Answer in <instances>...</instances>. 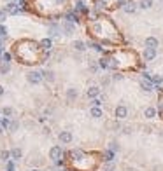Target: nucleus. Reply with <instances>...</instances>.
I'll return each instance as SVG.
<instances>
[{
  "label": "nucleus",
  "mask_w": 163,
  "mask_h": 171,
  "mask_svg": "<svg viewBox=\"0 0 163 171\" xmlns=\"http://www.w3.org/2000/svg\"><path fill=\"white\" fill-rule=\"evenodd\" d=\"M58 140H60V143L62 145H69V143H72V140H74V136H72V133L70 131H60L58 133Z\"/></svg>",
  "instance_id": "39448f33"
},
{
  "label": "nucleus",
  "mask_w": 163,
  "mask_h": 171,
  "mask_svg": "<svg viewBox=\"0 0 163 171\" xmlns=\"http://www.w3.org/2000/svg\"><path fill=\"white\" fill-rule=\"evenodd\" d=\"M88 66H89V70H91L93 74H97V72L100 70V66H98V63H97V61H89V65H88Z\"/></svg>",
  "instance_id": "2f4dec72"
},
{
  "label": "nucleus",
  "mask_w": 163,
  "mask_h": 171,
  "mask_svg": "<svg viewBox=\"0 0 163 171\" xmlns=\"http://www.w3.org/2000/svg\"><path fill=\"white\" fill-rule=\"evenodd\" d=\"M7 37V28L4 25H0V39H5Z\"/></svg>",
  "instance_id": "ea45409f"
},
{
  "label": "nucleus",
  "mask_w": 163,
  "mask_h": 171,
  "mask_svg": "<svg viewBox=\"0 0 163 171\" xmlns=\"http://www.w3.org/2000/svg\"><path fill=\"white\" fill-rule=\"evenodd\" d=\"M88 30H89V35L98 39L100 42H104V44L114 45V44L123 42V37H121V33L118 31V28H116V25L112 23V19L105 18V16L91 19Z\"/></svg>",
  "instance_id": "f257e3e1"
},
{
  "label": "nucleus",
  "mask_w": 163,
  "mask_h": 171,
  "mask_svg": "<svg viewBox=\"0 0 163 171\" xmlns=\"http://www.w3.org/2000/svg\"><path fill=\"white\" fill-rule=\"evenodd\" d=\"M2 133H4V127L0 126V136H2Z\"/></svg>",
  "instance_id": "09e8293b"
},
{
  "label": "nucleus",
  "mask_w": 163,
  "mask_h": 171,
  "mask_svg": "<svg viewBox=\"0 0 163 171\" xmlns=\"http://www.w3.org/2000/svg\"><path fill=\"white\" fill-rule=\"evenodd\" d=\"M7 171H14V164H13V161L7 162Z\"/></svg>",
  "instance_id": "79ce46f5"
},
{
  "label": "nucleus",
  "mask_w": 163,
  "mask_h": 171,
  "mask_svg": "<svg viewBox=\"0 0 163 171\" xmlns=\"http://www.w3.org/2000/svg\"><path fill=\"white\" fill-rule=\"evenodd\" d=\"M110 79L114 80V82H118V80H123V79H125V75H123V74H119V72H116V74L110 77Z\"/></svg>",
  "instance_id": "e433bc0d"
},
{
  "label": "nucleus",
  "mask_w": 163,
  "mask_h": 171,
  "mask_svg": "<svg viewBox=\"0 0 163 171\" xmlns=\"http://www.w3.org/2000/svg\"><path fill=\"white\" fill-rule=\"evenodd\" d=\"M18 129H19V122L13 119V121H11V124H9V131L14 133V131H18Z\"/></svg>",
  "instance_id": "c756f323"
},
{
  "label": "nucleus",
  "mask_w": 163,
  "mask_h": 171,
  "mask_svg": "<svg viewBox=\"0 0 163 171\" xmlns=\"http://www.w3.org/2000/svg\"><path fill=\"white\" fill-rule=\"evenodd\" d=\"M60 171H70V169H69V168H62Z\"/></svg>",
  "instance_id": "de8ad7c7"
},
{
  "label": "nucleus",
  "mask_w": 163,
  "mask_h": 171,
  "mask_svg": "<svg viewBox=\"0 0 163 171\" xmlns=\"http://www.w3.org/2000/svg\"><path fill=\"white\" fill-rule=\"evenodd\" d=\"M79 16L75 14V11H70V12H65V21H69V23H79Z\"/></svg>",
  "instance_id": "f3484780"
},
{
  "label": "nucleus",
  "mask_w": 163,
  "mask_h": 171,
  "mask_svg": "<svg viewBox=\"0 0 163 171\" xmlns=\"http://www.w3.org/2000/svg\"><path fill=\"white\" fill-rule=\"evenodd\" d=\"M5 19H7V11H5V9H0V25H2Z\"/></svg>",
  "instance_id": "4c0bfd02"
},
{
  "label": "nucleus",
  "mask_w": 163,
  "mask_h": 171,
  "mask_svg": "<svg viewBox=\"0 0 163 171\" xmlns=\"http://www.w3.org/2000/svg\"><path fill=\"white\" fill-rule=\"evenodd\" d=\"M27 80H28L30 84H33V86L40 84L42 80H44V79H42V72H40V70H30V72L27 74Z\"/></svg>",
  "instance_id": "7ed1b4c3"
},
{
  "label": "nucleus",
  "mask_w": 163,
  "mask_h": 171,
  "mask_svg": "<svg viewBox=\"0 0 163 171\" xmlns=\"http://www.w3.org/2000/svg\"><path fill=\"white\" fill-rule=\"evenodd\" d=\"M110 80H112V79H110L109 75H107V77H102L100 84H102V86H104V88H105V86H109V84H110Z\"/></svg>",
  "instance_id": "58836bf2"
},
{
  "label": "nucleus",
  "mask_w": 163,
  "mask_h": 171,
  "mask_svg": "<svg viewBox=\"0 0 163 171\" xmlns=\"http://www.w3.org/2000/svg\"><path fill=\"white\" fill-rule=\"evenodd\" d=\"M63 155H65V150H63L60 145H54V147H51V149H49V159H51L53 162L62 161Z\"/></svg>",
  "instance_id": "f03ea898"
},
{
  "label": "nucleus",
  "mask_w": 163,
  "mask_h": 171,
  "mask_svg": "<svg viewBox=\"0 0 163 171\" xmlns=\"http://www.w3.org/2000/svg\"><path fill=\"white\" fill-rule=\"evenodd\" d=\"M156 115H158V108L154 105H149L144 108V117L147 119V121H151V119H156Z\"/></svg>",
  "instance_id": "0eeeda50"
},
{
  "label": "nucleus",
  "mask_w": 163,
  "mask_h": 171,
  "mask_svg": "<svg viewBox=\"0 0 163 171\" xmlns=\"http://www.w3.org/2000/svg\"><path fill=\"white\" fill-rule=\"evenodd\" d=\"M72 47H74V51H77V53H84V51L88 49V44L83 42V40H74V42H72Z\"/></svg>",
  "instance_id": "f8f14e48"
},
{
  "label": "nucleus",
  "mask_w": 163,
  "mask_h": 171,
  "mask_svg": "<svg viewBox=\"0 0 163 171\" xmlns=\"http://www.w3.org/2000/svg\"><path fill=\"white\" fill-rule=\"evenodd\" d=\"M11 72V65L9 63H4V65H0V74L5 75V74H9Z\"/></svg>",
  "instance_id": "7c9ffc66"
},
{
  "label": "nucleus",
  "mask_w": 163,
  "mask_h": 171,
  "mask_svg": "<svg viewBox=\"0 0 163 171\" xmlns=\"http://www.w3.org/2000/svg\"><path fill=\"white\" fill-rule=\"evenodd\" d=\"M98 66H100V70H109V63H107V58H102V59H98Z\"/></svg>",
  "instance_id": "bb28decb"
},
{
  "label": "nucleus",
  "mask_w": 163,
  "mask_h": 171,
  "mask_svg": "<svg viewBox=\"0 0 163 171\" xmlns=\"http://www.w3.org/2000/svg\"><path fill=\"white\" fill-rule=\"evenodd\" d=\"M139 7H140V9H151V7H153V0H140V2H139Z\"/></svg>",
  "instance_id": "b1692460"
},
{
  "label": "nucleus",
  "mask_w": 163,
  "mask_h": 171,
  "mask_svg": "<svg viewBox=\"0 0 163 171\" xmlns=\"http://www.w3.org/2000/svg\"><path fill=\"white\" fill-rule=\"evenodd\" d=\"M89 115H91L93 119H102L104 117V112H102V108H98V107H91V108H89Z\"/></svg>",
  "instance_id": "aec40b11"
},
{
  "label": "nucleus",
  "mask_w": 163,
  "mask_h": 171,
  "mask_svg": "<svg viewBox=\"0 0 163 171\" xmlns=\"http://www.w3.org/2000/svg\"><path fill=\"white\" fill-rule=\"evenodd\" d=\"M158 112L161 114V119H163V93L160 94V107H158Z\"/></svg>",
  "instance_id": "a19ab883"
},
{
  "label": "nucleus",
  "mask_w": 163,
  "mask_h": 171,
  "mask_svg": "<svg viewBox=\"0 0 163 171\" xmlns=\"http://www.w3.org/2000/svg\"><path fill=\"white\" fill-rule=\"evenodd\" d=\"M0 121H2V119H0Z\"/></svg>",
  "instance_id": "3c124183"
},
{
  "label": "nucleus",
  "mask_w": 163,
  "mask_h": 171,
  "mask_svg": "<svg viewBox=\"0 0 163 171\" xmlns=\"http://www.w3.org/2000/svg\"><path fill=\"white\" fill-rule=\"evenodd\" d=\"M62 30L65 31V35H72V33L75 31V25H74V23L65 21V23H63V26H62Z\"/></svg>",
  "instance_id": "a211bd4d"
},
{
  "label": "nucleus",
  "mask_w": 163,
  "mask_h": 171,
  "mask_svg": "<svg viewBox=\"0 0 163 171\" xmlns=\"http://www.w3.org/2000/svg\"><path fill=\"white\" fill-rule=\"evenodd\" d=\"M139 84H140V89H142V91H144V93H153L154 89H156V88H154V84L151 82V80L140 79V82H139Z\"/></svg>",
  "instance_id": "1a4fd4ad"
},
{
  "label": "nucleus",
  "mask_w": 163,
  "mask_h": 171,
  "mask_svg": "<svg viewBox=\"0 0 163 171\" xmlns=\"http://www.w3.org/2000/svg\"><path fill=\"white\" fill-rule=\"evenodd\" d=\"M65 98H67V101H75L77 98H79V91H77L75 88L65 89Z\"/></svg>",
  "instance_id": "6e6552de"
},
{
  "label": "nucleus",
  "mask_w": 163,
  "mask_h": 171,
  "mask_svg": "<svg viewBox=\"0 0 163 171\" xmlns=\"http://www.w3.org/2000/svg\"><path fill=\"white\" fill-rule=\"evenodd\" d=\"M4 39H0V54H4Z\"/></svg>",
  "instance_id": "37998d69"
},
{
  "label": "nucleus",
  "mask_w": 163,
  "mask_h": 171,
  "mask_svg": "<svg viewBox=\"0 0 163 171\" xmlns=\"http://www.w3.org/2000/svg\"><path fill=\"white\" fill-rule=\"evenodd\" d=\"M2 115L7 117V119H11L14 115V108H13V107H4V108H2Z\"/></svg>",
  "instance_id": "5701e85b"
},
{
  "label": "nucleus",
  "mask_w": 163,
  "mask_h": 171,
  "mask_svg": "<svg viewBox=\"0 0 163 171\" xmlns=\"http://www.w3.org/2000/svg\"><path fill=\"white\" fill-rule=\"evenodd\" d=\"M151 82L154 84V88H158L160 84H163V77H161V75H153V79H151Z\"/></svg>",
  "instance_id": "a878e982"
},
{
  "label": "nucleus",
  "mask_w": 163,
  "mask_h": 171,
  "mask_svg": "<svg viewBox=\"0 0 163 171\" xmlns=\"http://www.w3.org/2000/svg\"><path fill=\"white\" fill-rule=\"evenodd\" d=\"M0 159H2L4 162H9V159H11V152H9V150H2V152H0Z\"/></svg>",
  "instance_id": "c85d7f7f"
},
{
  "label": "nucleus",
  "mask_w": 163,
  "mask_h": 171,
  "mask_svg": "<svg viewBox=\"0 0 163 171\" xmlns=\"http://www.w3.org/2000/svg\"><path fill=\"white\" fill-rule=\"evenodd\" d=\"M30 171H42V169H39V168H32Z\"/></svg>",
  "instance_id": "49530a36"
},
{
  "label": "nucleus",
  "mask_w": 163,
  "mask_h": 171,
  "mask_svg": "<svg viewBox=\"0 0 163 171\" xmlns=\"http://www.w3.org/2000/svg\"><path fill=\"white\" fill-rule=\"evenodd\" d=\"M137 9H139V4H137V2H133V0H130V2H128V4L123 7V11L126 14H135Z\"/></svg>",
  "instance_id": "ddd939ff"
},
{
  "label": "nucleus",
  "mask_w": 163,
  "mask_h": 171,
  "mask_svg": "<svg viewBox=\"0 0 163 171\" xmlns=\"http://www.w3.org/2000/svg\"><path fill=\"white\" fill-rule=\"evenodd\" d=\"M9 124H11V119H7V117H4L0 121V126L4 127V129H9Z\"/></svg>",
  "instance_id": "72a5a7b5"
},
{
  "label": "nucleus",
  "mask_w": 163,
  "mask_h": 171,
  "mask_svg": "<svg viewBox=\"0 0 163 171\" xmlns=\"http://www.w3.org/2000/svg\"><path fill=\"white\" fill-rule=\"evenodd\" d=\"M102 105H104V96L91 100V107H98V108H102Z\"/></svg>",
  "instance_id": "cd10ccee"
},
{
  "label": "nucleus",
  "mask_w": 163,
  "mask_h": 171,
  "mask_svg": "<svg viewBox=\"0 0 163 171\" xmlns=\"http://www.w3.org/2000/svg\"><path fill=\"white\" fill-rule=\"evenodd\" d=\"M4 93H5V89H4V86H0V98L4 96Z\"/></svg>",
  "instance_id": "a18cd8bd"
},
{
  "label": "nucleus",
  "mask_w": 163,
  "mask_h": 171,
  "mask_svg": "<svg viewBox=\"0 0 163 171\" xmlns=\"http://www.w3.org/2000/svg\"><path fill=\"white\" fill-rule=\"evenodd\" d=\"M160 2H163V0H160Z\"/></svg>",
  "instance_id": "8fccbe9b"
},
{
  "label": "nucleus",
  "mask_w": 163,
  "mask_h": 171,
  "mask_svg": "<svg viewBox=\"0 0 163 171\" xmlns=\"http://www.w3.org/2000/svg\"><path fill=\"white\" fill-rule=\"evenodd\" d=\"M114 169H116V164H114V162H105L104 171H114Z\"/></svg>",
  "instance_id": "c9c22d12"
},
{
  "label": "nucleus",
  "mask_w": 163,
  "mask_h": 171,
  "mask_svg": "<svg viewBox=\"0 0 163 171\" xmlns=\"http://www.w3.org/2000/svg\"><path fill=\"white\" fill-rule=\"evenodd\" d=\"M100 91H102V88H100V86H89V88L86 89V96H88L89 100L100 98Z\"/></svg>",
  "instance_id": "423d86ee"
},
{
  "label": "nucleus",
  "mask_w": 163,
  "mask_h": 171,
  "mask_svg": "<svg viewBox=\"0 0 163 171\" xmlns=\"http://www.w3.org/2000/svg\"><path fill=\"white\" fill-rule=\"evenodd\" d=\"M142 58H144V61H153L154 58H156V49L145 47L144 53H142Z\"/></svg>",
  "instance_id": "9d476101"
},
{
  "label": "nucleus",
  "mask_w": 163,
  "mask_h": 171,
  "mask_svg": "<svg viewBox=\"0 0 163 171\" xmlns=\"http://www.w3.org/2000/svg\"><path fill=\"white\" fill-rule=\"evenodd\" d=\"M39 44H40V49H44V51H51V47H53V40H51V37H46V39L40 40Z\"/></svg>",
  "instance_id": "dca6fc26"
},
{
  "label": "nucleus",
  "mask_w": 163,
  "mask_h": 171,
  "mask_svg": "<svg viewBox=\"0 0 163 171\" xmlns=\"http://www.w3.org/2000/svg\"><path fill=\"white\" fill-rule=\"evenodd\" d=\"M88 47H91L93 51H97V53H100V54H105V49L102 47V44H98V42H93V40H89V42H88Z\"/></svg>",
  "instance_id": "6ab92c4d"
},
{
  "label": "nucleus",
  "mask_w": 163,
  "mask_h": 171,
  "mask_svg": "<svg viewBox=\"0 0 163 171\" xmlns=\"http://www.w3.org/2000/svg\"><path fill=\"white\" fill-rule=\"evenodd\" d=\"M145 47H151V49H156L160 45V40L156 39V37H147V39L144 40Z\"/></svg>",
  "instance_id": "4468645a"
},
{
  "label": "nucleus",
  "mask_w": 163,
  "mask_h": 171,
  "mask_svg": "<svg viewBox=\"0 0 163 171\" xmlns=\"http://www.w3.org/2000/svg\"><path fill=\"white\" fill-rule=\"evenodd\" d=\"M114 117L118 119V121H125V119L128 117V108L126 105H118L114 108Z\"/></svg>",
  "instance_id": "20e7f679"
},
{
  "label": "nucleus",
  "mask_w": 163,
  "mask_h": 171,
  "mask_svg": "<svg viewBox=\"0 0 163 171\" xmlns=\"http://www.w3.org/2000/svg\"><path fill=\"white\" fill-rule=\"evenodd\" d=\"M58 35H60L58 25H51V26H49V37H58Z\"/></svg>",
  "instance_id": "393cba45"
},
{
  "label": "nucleus",
  "mask_w": 163,
  "mask_h": 171,
  "mask_svg": "<svg viewBox=\"0 0 163 171\" xmlns=\"http://www.w3.org/2000/svg\"><path fill=\"white\" fill-rule=\"evenodd\" d=\"M4 9L7 11L9 14H19V12H21V7H19V5L16 4V2H9V4H7V5L4 7Z\"/></svg>",
  "instance_id": "9b49d317"
},
{
  "label": "nucleus",
  "mask_w": 163,
  "mask_h": 171,
  "mask_svg": "<svg viewBox=\"0 0 163 171\" xmlns=\"http://www.w3.org/2000/svg\"><path fill=\"white\" fill-rule=\"evenodd\" d=\"M107 149H109V150H112V152H118V150H119V145H118V141H110Z\"/></svg>",
  "instance_id": "f704fd0d"
},
{
  "label": "nucleus",
  "mask_w": 163,
  "mask_h": 171,
  "mask_svg": "<svg viewBox=\"0 0 163 171\" xmlns=\"http://www.w3.org/2000/svg\"><path fill=\"white\" fill-rule=\"evenodd\" d=\"M2 59H4V63H9V65H11V61H13V54H11V53H4V54H2Z\"/></svg>",
  "instance_id": "473e14b6"
},
{
  "label": "nucleus",
  "mask_w": 163,
  "mask_h": 171,
  "mask_svg": "<svg viewBox=\"0 0 163 171\" xmlns=\"http://www.w3.org/2000/svg\"><path fill=\"white\" fill-rule=\"evenodd\" d=\"M21 157H23V150L18 149V147H14V149L11 150V159H13V161H19Z\"/></svg>",
  "instance_id": "412c9836"
},
{
  "label": "nucleus",
  "mask_w": 163,
  "mask_h": 171,
  "mask_svg": "<svg viewBox=\"0 0 163 171\" xmlns=\"http://www.w3.org/2000/svg\"><path fill=\"white\" fill-rule=\"evenodd\" d=\"M121 131H123L125 135H130V133H132V127H123V129H121Z\"/></svg>",
  "instance_id": "c03bdc74"
},
{
  "label": "nucleus",
  "mask_w": 163,
  "mask_h": 171,
  "mask_svg": "<svg viewBox=\"0 0 163 171\" xmlns=\"http://www.w3.org/2000/svg\"><path fill=\"white\" fill-rule=\"evenodd\" d=\"M40 72H42V79H44L46 82H54V80H56L53 70H40Z\"/></svg>",
  "instance_id": "2eb2a0df"
},
{
  "label": "nucleus",
  "mask_w": 163,
  "mask_h": 171,
  "mask_svg": "<svg viewBox=\"0 0 163 171\" xmlns=\"http://www.w3.org/2000/svg\"><path fill=\"white\" fill-rule=\"evenodd\" d=\"M114 157H116V152H112V150L107 149L105 152H104V161L105 162H114Z\"/></svg>",
  "instance_id": "4be33fe9"
}]
</instances>
